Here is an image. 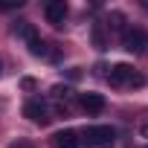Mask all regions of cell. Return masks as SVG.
Returning <instances> with one entry per match:
<instances>
[{"instance_id": "cell-1", "label": "cell", "mask_w": 148, "mask_h": 148, "mask_svg": "<svg viewBox=\"0 0 148 148\" xmlns=\"http://www.w3.org/2000/svg\"><path fill=\"white\" fill-rule=\"evenodd\" d=\"M108 82H110V87H116V90H122V87H142V84H145V76L136 73L131 64H113L110 73H108Z\"/></svg>"}, {"instance_id": "cell-2", "label": "cell", "mask_w": 148, "mask_h": 148, "mask_svg": "<svg viewBox=\"0 0 148 148\" xmlns=\"http://www.w3.org/2000/svg\"><path fill=\"white\" fill-rule=\"evenodd\" d=\"M84 142L87 148H110L116 142V131L110 125H90L84 131Z\"/></svg>"}, {"instance_id": "cell-3", "label": "cell", "mask_w": 148, "mask_h": 148, "mask_svg": "<svg viewBox=\"0 0 148 148\" xmlns=\"http://www.w3.org/2000/svg\"><path fill=\"white\" fill-rule=\"evenodd\" d=\"M122 47L128 49V52H148V32L145 29H139V26H128L125 32H122Z\"/></svg>"}, {"instance_id": "cell-4", "label": "cell", "mask_w": 148, "mask_h": 148, "mask_svg": "<svg viewBox=\"0 0 148 148\" xmlns=\"http://www.w3.org/2000/svg\"><path fill=\"white\" fill-rule=\"evenodd\" d=\"M23 116L32 119V122H38V125H47V122L52 119L49 102H47V99H29V102L23 105Z\"/></svg>"}, {"instance_id": "cell-5", "label": "cell", "mask_w": 148, "mask_h": 148, "mask_svg": "<svg viewBox=\"0 0 148 148\" xmlns=\"http://www.w3.org/2000/svg\"><path fill=\"white\" fill-rule=\"evenodd\" d=\"M67 3L64 0H49V3L44 6V15H47V23H52V26H64V21H67Z\"/></svg>"}, {"instance_id": "cell-6", "label": "cell", "mask_w": 148, "mask_h": 148, "mask_svg": "<svg viewBox=\"0 0 148 148\" xmlns=\"http://www.w3.org/2000/svg\"><path fill=\"white\" fill-rule=\"evenodd\" d=\"M52 99L58 102V113H70L73 102H76V93H73V87H52Z\"/></svg>"}, {"instance_id": "cell-7", "label": "cell", "mask_w": 148, "mask_h": 148, "mask_svg": "<svg viewBox=\"0 0 148 148\" xmlns=\"http://www.w3.org/2000/svg\"><path fill=\"white\" fill-rule=\"evenodd\" d=\"M79 102H82V110H84L87 116H96V113L105 110V99H102L99 93H84Z\"/></svg>"}, {"instance_id": "cell-8", "label": "cell", "mask_w": 148, "mask_h": 148, "mask_svg": "<svg viewBox=\"0 0 148 148\" xmlns=\"http://www.w3.org/2000/svg\"><path fill=\"white\" fill-rule=\"evenodd\" d=\"M12 32H15L18 38H23V41H26V47H29V44H35V41L41 38V35L35 32V26H32L29 21H18V23L12 26Z\"/></svg>"}, {"instance_id": "cell-9", "label": "cell", "mask_w": 148, "mask_h": 148, "mask_svg": "<svg viewBox=\"0 0 148 148\" xmlns=\"http://www.w3.org/2000/svg\"><path fill=\"white\" fill-rule=\"evenodd\" d=\"M52 148H79V134L76 131H58L52 136Z\"/></svg>"}, {"instance_id": "cell-10", "label": "cell", "mask_w": 148, "mask_h": 148, "mask_svg": "<svg viewBox=\"0 0 148 148\" xmlns=\"http://www.w3.org/2000/svg\"><path fill=\"white\" fill-rule=\"evenodd\" d=\"M90 35H93V47H96V49H108V32H105V23H93Z\"/></svg>"}, {"instance_id": "cell-11", "label": "cell", "mask_w": 148, "mask_h": 148, "mask_svg": "<svg viewBox=\"0 0 148 148\" xmlns=\"http://www.w3.org/2000/svg\"><path fill=\"white\" fill-rule=\"evenodd\" d=\"M105 26H108L110 32H119V35H122V32H125V15H122V12H110V18H108Z\"/></svg>"}, {"instance_id": "cell-12", "label": "cell", "mask_w": 148, "mask_h": 148, "mask_svg": "<svg viewBox=\"0 0 148 148\" xmlns=\"http://www.w3.org/2000/svg\"><path fill=\"white\" fill-rule=\"evenodd\" d=\"M142 136H148V125H142Z\"/></svg>"}, {"instance_id": "cell-13", "label": "cell", "mask_w": 148, "mask_h": 148, "mask_svg": "<svg viewBox=\"0 0 148 148\" xmlns=\"http://www.w3.org/2000/svg\"><path fill=\"white\" fill-rule=\"evenodd\" d=\"M0 67H3V64H0Z\"/></svg>"}]
</instances>
